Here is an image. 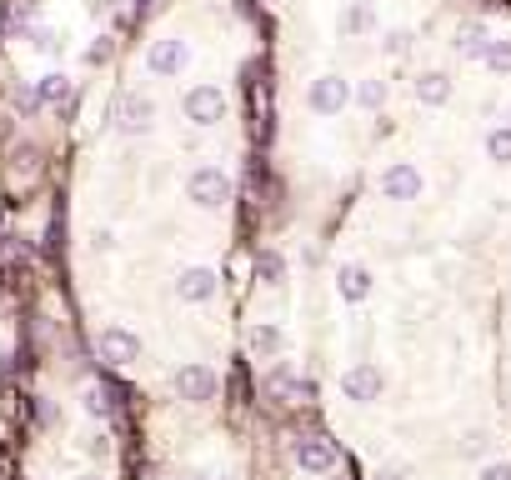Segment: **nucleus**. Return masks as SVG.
<instances>
[{"label": "nucleus", "instance_id": "obj_1", "mask_svg": "<svg viewBox=\"0 0 511 480\" xmlns=\"http://www.w3.org/2000/svg\"><path fill=\"white\" fill-rule=\"evenodd\" d=\"M185 195H191L201 211H221V205L231 201V175L221 171V165H196L191 181H185Z\"/></svg>", "mask_w": 511, "mask_h": 480}, {"label": "nucleus", "instance_id": "obj_2", "mask_svg": "<svg viewBox=\"0 0 511 480\" xmlns=\"http://www.w3.org/2000/svg\"><path fill=\"white\" fill-rule=\"evenodd\" d=\"M96 345H100V361L116 365V371H126V365L141 361V335L126 331V325H106V331L96 335Z\"/></svg>", "mask_w": 511, "mask_h": 480}, {"label": "nucleus", "instance_id": "obj_3", "mask_svg": "<svg viewBox=\"0 0 511 480\" xmlns=\"http://www.w3.org/2000/svg\"><path fill=\"white\" fill-rule=\"evenodd\" d=\"M181 110L191 126H216V120H226V96H221V86H191L181 96Z\"/></svg>", "mask_w": 511, "mask_h": 480}, {"label": "nucleus", "instance_id": "obj_4", "mask_svg": "<svg viewBox=\"0 0 511 480\" xmlns=\"http://www.w3.org/2000/svg\"><path fill=\"white\" fill-rule=\"evenodd\" d=\"M306 106H311L316 116H341V110L351 106V86L341 75H316L311 90H306Z\"/></svg>", "mask_w": 511, "mask_h": 480}, {"label": "nucleus", "instance_id": "obj_5", "mask_svg": "<svg viewBox=\"0 0 511 480\" xmlns=\"http://www.w3.org/2000/svg\"><path fill=\"white\" fill-rule=\"evenodd\" d=\"M421 191H426V181L412 160H392V165L381 171V195H386V201H421Z\"/></svg>", "mask_w": 511, "mask_h": 480}, {"label": "nucleus", "instance_id": "obj_6", "mask_svg": "<svg viewBox=\"0 0 511 480\" xmlns=\"http://www.w3.org/2000/svg\"><path fill=\"white\" fill-rule=\"evenodd\" d=\"M216 391H221V381H216V371H211V365H181V371H175V395H181V400H191V406L216 400Z\"/></svg>", "mask_w": 511, "mask_h": 480}, {"label": "nucleus", "instance_id": "obj_7", "mask_svg": "<svg viewBox=\"0 0 511 480\" xmlns=\"http://www.w3.org/2000/svg\"><path fill=\"white\" fill-rule=\"evenodd\" d=\"M381 391H386V375H381L371 361H356L346 375H341V395H346V400H356V406L381 400Z\"/></svg>", "mask_w": 511, "mask_h": 480}, {"label": "nucleus", "instance_id": "obj_8", "mask_svg": "<svg viewBox=\"0 0 511 480\" xmlns=\"http://www.w3.org/2000/svg\"><path fill=\"white\" fill-rule=\"evenodd\" d=\"M151 120H156L151 96H141V90L120 96V106H116V126H120V136H146V130H151Z\"/></svg>", "mask_w": 511, "mask_h": 480}, {"label": "nucleus", "instance_id": "obj_9", "mask_svg": "<svg viewBox=\"0 0 511 480\" xmlns=\"http://www.w3.org/2000/svg\"><path fill=\"white\" fill-rule=\"evenodd\" d=\"M221 290V276L211 266H185L181 276H175V296L185 300V306H201V300H211Z\"/></svg>", "mask_w": 511, "mask_h": 480}, {"label": "nucleus", "instance_id": "obj_10", "mask_svg": "<svg viewBox=\"0 0 511 480\" xmlns=\"http://www.w3.org/2000/svg\"><path fill=\"white\" fill-rule=\"evenodd\" d=\"M291 460L301 470H311V475H326V470L336 466V446L321 440V436H301V440H291Z\"/></svg>", "mask_w": 511, "mask_h": 480}, {"label": "nucleus", "instance_id": "obj_11", "mask_svg": "<svg viewBox=\"0 0 511 480\" xmlns=\"http://www.w3.org/2000/svg\"><path fill=\"white\" fill-rule=\"evenodd\" d=\"M185 61H191V45L175 41V35H166V41L151 45V55H146V65H151V75H181Z\"/></svg>", "mask_w": 511, "mask_h": 480}, {"label": "nucleus", "instance_id": "obj_12", "mask_svg": "<svg viewBox=\"0 0 511 480\" xmlns=\"http://www.w3.org/2000/svg\"><path fill=\"white\" fill-rule=\"evenodd\" d=\"M336 296L346 300V306H361V300L371 296V270L356 266V260H346V266L336 270Z\"/></svg>", "mask_w": 511, "mask_h": 480}, {"label": "nucleus", "instance_id": "obj_13", "mask_svg": "<svg viewBox=\"0 0 511 480\" xmlns=\"http://www.w3.org/2000/svg\"><path fill=\"white\" fill-rule=\"evenodd\" d=\"M491 41H497V35H491L481 21H461L457 25V55H461V61H481Z\"/></svg>", "mask_w": 511, "mask_h": 480}, {"label": "nucleus", "instance_id": "obj_14", "mask_svg": "<svg viewBox=\"0 0 511 480\" xmlns=\"http://www.w3.org/2000/svg\"><path fill=\"white\" fill-rule=\"evenodd\" d=\"M412 90H416L421 106H446V100H451V75H446V71H421Z\"/></svg>", "mask_w": 511, "mask_h": 480}, {"label": "nucleus", "instance_id": "obj_15", "mask_svg": "<svg viewBox=\"0 0 511 480\" xmlns=\"http://www.w3.org/2000/svg\"><path fill=\"white\" fill-rule=\"evenodd\" d=\"M366 31H376V5L371 0H351L341 11V35H366Z\"/></svg>", "mask_w": 511, "mask_h": 480}, {"label": "nucleus", "instance_id": "obj_16", "mask_svg": "<svg viewBox=\"0 0 511 480\" xmlns=\"http://www.w3.org/2000/svg\"><path fill=\"white\" fill-rule=\"evenodd\" d=\"M251 351L261 355V361H276V355H281V325H271V320H261V325L251 331Z\"/></svg>", "mask_w": 511, "mask_h": 480}, {"label": "nucleus", "instance_id": "obj_17", "mask_svg": "<svg viewBox=\"0 0 511 480\" xmlns=\"http://www.w3.org/2000/svg\"><path fill=\"white\" fill-rule=\"evenodd\" d=\"M35 90H41V100H45V106H55V110H66V106H71V80H66L61 71L41 75V86H35Z\"/></svg>", "mask_w": 511, "mask_h": 480}, {"label": "nucleus", "instance_id": "obj_18", "mask_svg": "<svg viewBox=\"0 0 511 480\" xmlns=\"http://www.w3.org/2000/svg\"><path fill=\"white\" fill-rule=\"evenodd\" d=\"M481 65H487L491 75H511V35H497V41L487 45V55H481Z\"/></svg>", "mask_w": 511, "mask_h": 480}, {"label": "nucleus", "instance_id": "obj_19", "mask_svg": "<svg viewBox=\"0 0 511 480\" xmlns=\"http://www.w3.org/2000/svg\"><path fill=\"white\" fill-rule=\"evenodd\" d=\"M256 280H261V286H281L286 280V260L276 256V250H261V256H256Z\"/></svg>", "mask_w": 511, "mask_h": 480}, {"label": "nucleus", "instance_id": "obj_20", "mask_svg": "<svg viewBox=\"0 0 511 480\" xmlns=\"http://www.w3.org/2000/svg\"><path fill=\"white\" fill-rule=\"evenodd\" d=\"M80 406H86V416H100V420H106L110 410H116V395H110L106 385H86V395H80Z\"/></svg>", "mask_w": 511, "mask_h": 480}, {"label": "nucleus", "instance_id": "obj_21", "mask_svg": "<svg viewBox=\"0 0 511 480\" xmlns=\"http://www.w3.org/2000/svg\"><path fill=\"white\" fill-rule=\"evenodd\" d=\"M487 155L497 160V165H511V126L487 130Z\"/></svg>", "mask_w": 511, "mask_h": 480}, {"label": "nucleus", "instance_id": "obj_22", "mask_svg": "<svg viewBox=\"0 0 511 480\" xmlns=\"http://www.w3.org/2000/svg\"><path fill=\"white\" fill-rule=\"evenodd\" d=\"M356 100L366 110H381V106H386V80H381V75H366V80L356 86Z\"/></svg>", "mask_w": 511, "mask_h": 480}, {"label": "nucleus", "instance_id": "obj_23", "mask_svg": "<svg viewBox=\"0 0 511 480\" xmlns=\"http://www.w3.org/2000/svg\"><path fill=\"white\" fill-rule=\"evenodd\" d=\"M61 41H66V35H61V31H51V25H41V31H35V51H45V55H55V51H61Z\"/></svg>", "mask_w": 511, "mask_h": 480}, {"label": "nucleus", "instance_id": "obj_24", "mask_svg": "<svg viewBox=\"0 0 511 480\" xmlns=\"http://www.w3.org/2000/svg\"><path fill=\"white\" fill-rule=\"evenodd\" d=\"M406 45H412V35H406V31H386V35H381V51H386V55H406Z\"/></svg>", "mask_w": 511, "mask_h": 480}, {"label": "nucleus", "instance_id": "obj_25", "mask_svg": "<svg viewBox=\"0 0 511 480\" xmlns=\"http://www.w3.org/2000/svg\"><path fill=\"white\" fill-rule=\"evenodd\" d=\"M41 106H45L41 90H15V110H21V116H35Z\"/></svg>", "mask_w": 511, "mask_h": 480}, {"label": "nucleus", "instance_id": "obj_26", "mask_svg": "<svg viewBox=\"0 0 511 480\" xmlns=\"http://www.w3.org/2000/svg\"><path fill=\"white\" fill-rule=\"evenodd\" d=\"M477 480H511V460H487Z\"/></svg>", "mask_w": 511, "mask_h": 480}, {"label": "nucleus", "instance_id": "obj_27", "mask_svg": "<svg viewBox=\"0 0 511 480\" xmlns=\"http://www.w3.org/2000/svg\"><path fill=\"white\" fill-rule=\"evenodd\" d=\"M110 51H116V45H110V35H100V41L86 51V61H90V65H106V61H110Z\"/></svg>", "mask_w": 511, "mask_h": 480}, {"label": "nucleus", "instance_id": "obj_28", "mask_svg": "<svg viewBox=\"0 0 511 480\" xmlns=\"http://www.w3.org/2000/svg\"><path fill=\"white\" fill-rule=\"evenodd\" d=\"M371 480H406V475H402V470H376Z\"/></svg>", "mask_w": 511, "mask_h": 480}, {"label": "nucleus", "instance_id": "obj_29", "mask_svg": "<svg viewBox=\"0 0 511 480\" xmlns=\"http://www.w3.org/2000/svg\"><path fill=\"white\" fill-rule=\"evenodd\" d=\"M86 480H96V475H86Z\"/></svg>", "mask_w": 511, "mask_h": 480}]
</instances>
